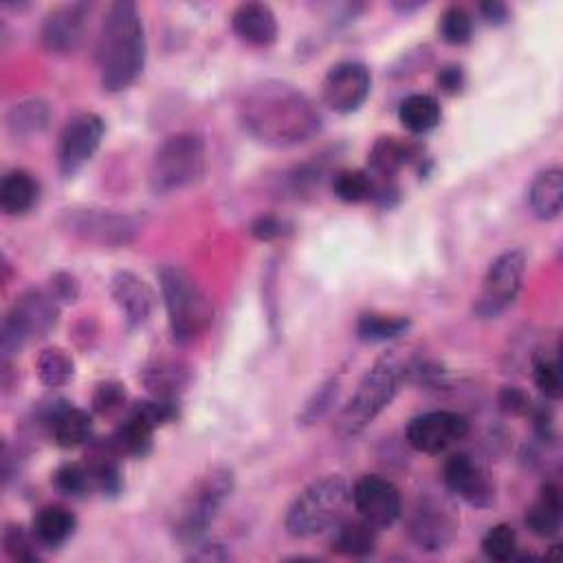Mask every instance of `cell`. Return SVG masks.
Listing matches in <instances>:
<instances>
[{"instance_id": "7c38bea8", "label": "cell", "mask_w": 563, "mask_h": 563, "mask_svg": "<svg viewBox=\"0 0 563 563\" xmlns=\"http://www.w3.org/2000/svg\"><path fill=\"white\" fill-rule=\"evenodd\" d=\"M106 125L95 112H77L69 119L58 144V168L62 179H73L99 151Z\"/></svg>"}, {"instance_id": "30bf717a", "label": "cell", "mask_w": 563, "mask_h": 563, "mask_svg": "<svg viewBox=\"0 0 563 563\" xmlns=\"http://www.w3.org/2000/svg\"><path fill=\"white\" fill-rule=\"evenodd\" d=\"M526 273V253L522 249H508L500 253L482 282V291L474 304V313L480 320H493L511 309L522 291Z\"/></svg>"}, {"instance_id": "5b68a950", "label": "cell", "mask_w": 563, "mask_h": 563, "mask_svg": "<svg viewBox=\"0 0 563 563\" xmlns=\"http://www.w3.org/2000/svg\"><path fill=\"white\" fill-rule=\"evenodd\" d=\"M350 502V487L344 476L331 474L311 482L289 506L285 528L296 539H309L339 524Z\"/></svg>"}, {"instance_id": "6da1fadb", "label": "cell", "mask_w": 563, "mask_h": 563, "mask_svg": "<svg viewBox=\"0 0 563 563\" xmlns=\"http://www.w3.org/2000/svg\"><path fill=\"white\" fill-rule=\"evenodd\" d=\"M242 130L266 148H296L322 132L324 117L298 86L282 80L253 84L238 104Z\"/></svg>"}, {"instance_id": "8d00e7d4", "label": "cell", "mask_w": 563, "mask_h": 563, "mask_svg": "<svg viewBox=\"0 0 563 563\" xmlns=\"http://www.w3.org/2000/svg\"><path fill=\"white\" fill-rule=\"evenodd\" d=\"M3 546H5V552L16 561H40L43 556L40 554L43 543L38 541L34 528L27 530L25 526H19V524H12L5 528Z\"/></svg>"}, {"instance_id": "52a82bcc", "label": "cell", "mask_w": 563, "mask_h": 563, "mask_svg": "<svg viewBox=\"0 0 563 563\" xmlns=\"http://www.w3.org/2000/svg\"><path fill=\"white\" fill-rule=\"evenodd\" d=\"M231 491H233V474L229 469L220 467L205 474L192 487V491L181 500L175 513V522H172L175 537L183 543H196L216 522Z\"/></svg>"}, {"instance_id": "d6a6232c", "label": "cell", "mask_w": 563, "mask_h": 563, "mask_svg": "<svg viewBox=\"0 0 563 563\" xmlns=\"http://www.w3.org/2000/svg\"><path fill=\"white\" fill-rule=\"evenodd\" d=\"M376 181L363 170H342L333 179V192L344 203H363L376 199Z\"/></svg>"}, {"instance_id": "1f68e13d", "label": "cell", "mask_w": 563, "mask_h": 563, "mask_svg": "<svg viewBox=\"0 0 563 563\" xmlns=\"http://www.w3.org/2000/svg\"><path fill=\"white\" fill-rule=\"evenodd\" d=\"M36 370H38V379L47 387H64L75 376V361L62 348H47L40 352Z\"/></svg>"}, {"instance_id": "7bdbcfd3", "label": "cell", "mask_w": 563, "mask_h": 563, "mask_svg": "<svg viewBox=\"0 0 563 563\" xmlns=\"http://www.w3.org/2000/svg\"><path fill=\"white\" fill-rule=\"evenodd\" d=\"M60 304H73L80 298V282L73 273L69 271H58L51 275L49 279V289H47Z\"/></svg>"}, {"instance_id": "44dd1931", "label": "cell", "mask_w": 563, "mask_h": 563, "mask_svg": "<svg viewBox=\"0 0 563 563\" xmlns=\"http://www.w3.org/2000/svg\"><path fill=\"white\" fill-rule=\"evenodd\" d=\"M561 519H563L561 489L554 482H546L539 489L537 500L526 511L524 522L532 535L541 539H550L561 530Z\"/></svg>"}, {"instance_id": "8992f818", "label": "cell", "mask_w": 563, "mask_h": 563, "mask_svg": "<svg viewBox=\"0 0 563 563\" xmlns=\"http://www.w3.org/2000/svg\"><path fill=\"white\" fill-rule=\"evenodd\" d=\"M205 168V139L196 132H179L168 136L157 148L148 170V185L153 194L166 196L201 181Z\"/></svg>"}, {"instance_id": "7a4b0ae2", "label": "cell", "mask_w": 563, "mask_h": 563, "mask_svg": "<svg viewBox=\"0 0 563 563\" xmlns=\"http://www.w3.org/2000/svg\"><path fill=\"white\" fill-rule=\"evenodd\" d=\"M146 29L132 0L108 5L97 36L95 60L101 88L119 93L132 86L146 69Z\"/></svg>"}, {"instance_id": "9c48e42d", "label": "cell", "mask_w": 563, "mask_h": 563, "mask_svg": "<svg viewBox=\"0 0 563 563\" xmlns=\"http://www.w3.org/2000/svg\"><path fill=\"white\" fill-rule=\"evenodd\" d=\"M60 227L99 249H121L136 240L144 231V218L136 214H123L117 209H97V207H69L60 216Z\"/></svg>"}, {"instance_id": "4fadbf2b", "label": "cell", "mask_w": 563, "mask_h": 563, "mask_svg": "<svg viewBox=\"0 0 563 563\" xmlns=\"http://www.w3.org/2000/svg\"><path fill=\"white\" fill-rule=\"evenodd\" d=\"M409 535L420 550L443 552L458 535V515L445 500L426 495L418 500L411 513Z\"/></svg>"}, {"instance_id": "f35d334b", "label": "cell", "mask_w": 563, "mask_h": 563, "mask_svg": "<svg viewBox=\"0 0 563 563\" xmlns=\"http://www.w3.org/2000/svg\"><path fill=\"white\" fill-rule=\"evenodd\" d=\"M328 159H331V157L324 155V157H318V159H313V161H309V164H302V166L294 168V170L287 175V179H285L287 190H289L291 194H296V196H302V194L315 190V188L322 183L324 175H326Z\"/></svg>"}, {"instance_id": "ba28073f", "label": "cell", "mask_w": 563, "mask_h": 563, "mask_svg": "<svg viewBox=\"0 0 563 563\" xmlns=\"http://www.w3.org/2000/svg\"><path fill=\"white\" fill-rule=\"evenodd\" d=\"M60 318V302L45 289L25 291L10 313L3 320L0 328V352H3V363H10L14 355H19L25 344L34 337H45L51 333Z\"/></svg>"}, {"instance_id": "484cf974", "label": "cell", "mask_w": 563, "mask_h": 563, "mask_svg": "<svg viewBox=\"0 0 563 563\" xmlns=\"http://www.w3.org/2000/svg\"><path fill=\"white\" fill-rule=\"evenodd\" d=\"M441 119H443V110H441L439 99L432 95H426V93L409 95L398 106V121L411 134L432 132L434 128H439Z\"/></svg>"}, {"instance_id": "4dcf8cb0", "label": "cell", "mask_w": 563, "mask_h": 563, "mask_svg": "<svg viewBox=\"0 0 563 563\" xmlns=\"http://www.w3.org/2000/svg\"><path fill=\"white\" fill-rule=\"evenodd\" d=\"M409 328H411V322L407 318L366 313L357 322V337L368 344H383V342L403 337Z\"/></svg>"}, {"instance_id": "e0dca14e", "label": "cell", "mask_w": 563, "mask_h": 563, "mask_svg": "<svg viewBox=\"0 0 563 563\" xmlns=\"http://www.w3.org/2000/svg\"><path fill=\"white\" fill-rule=\"evenodd\" d=\"M91 12V3H67L51 10L40 29L43 47L51 53H73L84 40Z\"/></svg>"}, {"instance_id": "ab89813d", "label": "cell", "mask_w": 563, "mask_h": 563, "mask_svg": "<svg viewBox=\"0 0 563 563\" xmlns=\"http://www.w3.org/2000/svg\"><path fill=\"white\" fill-rule=\"evenodd\" d=\"M337 396H339V379L333 376L315 390V394L309 398L298 420L302 426H313V422L322 420L333 409V405L337 403Z\"/></svg>"}, {"instance_id": "74e56055", "label": "cell", "mask_w": 563, "mask_h": 563, "mask_svg": "<svg viewBox=\"0 0 563 563\" xmlns=\"http://www.w3.org/2000/svg\"><path fill=\"white\" fill-rule=\"evenodd\" d=\"M482 552L491 561H511L517 552V532L508 524H498L482 537Z\"/></svg>"}, {"instance_id": "60d3db41", "label": "cell", "mask_w": 563, "mask_h": 563, "mask_svg": "<svg viewBox=\"0 0 563 563\" xmlns=\"http://www.w3.org/2000/svg\"><path fill=\"white\" fill-rule=\"evenodd\" d=\"M532 379L546 398H550V400L561 398L563 381H561V368H559L556 357H546V355L537 357L532 363Z\"/></svg>"}, {"instance_id": "7402d4cb", "label": "cell", "mask_w": 563, "mask_h": 563, "mask_svg": "<svg viewBox=\"0 0 563 563\" xmlns=\"http://www.w3.org/2000/svg\"><path fill=\"white\" fill-rule=\"evenodd\" d=\"M146 390L157 398H179L192 381L190 368L175 359H157L141 372Z\"/></svg>"}, {"instance_id": "3957f363", "label": "cell", "mask_w": 563, "mask_h": 563, "mask_svg": "<svg viewBox=\"0 0 563 563\" xmlns=\"http://www.w3.org/2000/svg\"><path fill=\"white\" fill-rule=\"evenodd\" d=\"M405 363L396 352H385L359 381L352 398L337 418V434L355 439L363 434L398 394L405 381Z\"/></svg>"}, {"instance_id": "f546056e", "label": "cell", "mask_w": 563, "mask_h": 563, "mask_svg": "<svg viewBox=\"0 0 563 563\" xmlns=\"http://www.w3.org/2000/svg\"><path fill=\"white\" fill-rule=\"evenodd\" d=\"M155 432L148 422H144L141 418L128 414L123 418L121 426L117 428V432L112 434V445L117 447V452L121 456H132V458H144L151 454L153 450V439Z\"/></svg>"}, {"instance_id": "d6986e66", "label": "cell", "mask_w": 563, "mask_h": 563, "mask_svg": "<svg viewBox=\"0 0 563 563\" xmlns=\"http://www.w3.org/2000/svg\"><path fill=\"white\" fill-rule=\"evenodd\" d=\"M43 426L62 450H75L93 436L91 414L69 405L67 400H56L47 407V411L43 414Z\"/></svg>"}, {"instance_id": "ffe728a7", "label": "cell", "mask_w": 563, "mask_h": 563, "mask_svg": "<svg viewBox=\"0 0 563 563\" xmlns=\"http://www.w3.org/2000/svg\"><path fill=\"white\" fill-rule=\"evenodd\" d=\"M231 29L251 47H271L279 34L277 19L264 3H244L236 8L231 14Z\"/></svg>"}, {"instance_id": "bcb514c9", "label": "cell", "mask_w": 563, "mask_h": 563, "mask_svg": "<svg viewBox=\"0 0 563 563\" xmlns=\"http://www.w3.org/2000/svg\"><path fill=\"white\" fill-rule=\"evenodd\" d=\"M436 82H439V86H441L443 93H447V95H458V93L465 88V84H467V75H465V69H463V67H458V64H447V67L441 69Z\"/></svg>"}, {"instance_id": "c3c4849f", "label": "cell", "mask_w": 563, "mask_h": 563, "mask_svg": "<svg viewBox=\"0 0 563 563\" xmlns=\"http://www.w3.org/2000/svg\"><path fill=\"white\" fill-rule=\"evenodd\" d=\"M532 420H535V434L539 436V441L552 443V441H554V426H552V414H550V409H546V407L535 409Z\"/></svg>"}, {"instance_id": "4316f807", "label": "cell", "mask_w": 563, "mask_h": 563, "mask_svg": "<svg viewBox=\"0 0 563 563\" xmlns=\"http://www.w3.org/2000/svg\"><path fill=\"white\" fill-rule=\"evenodd\" d=\"M77 530V517L64 506H45L34 517V532L43 548L64 546Z\"/></svg>"}, {"instance_id": "277c9868", "label": "cell", "mask_w": 563, "mask_h": 563, "mask_svg": "<svg viewBox=\"0 0 563 563\" xmlns=\"http://www.w3.org/2000/svg\"><path fill=\"white\" fill-rule=\"evenodd\" d=\"M159 285L175 342H196L214 322V304L209 296L185 268L177 264L161 266Z\"/></svg>"}, {"instance_id": "d590c367", "label": "cell", "mask_w": 563, "mask_h": 563, "mask_svg": "<svg viewBox=\"0 0 563 563\" xmlns=\"http://www.w3.org/2000/svg\"><path fill=\"white\" fill-rule=\"evenodd\" d=\"M439 32H441V38L447 45L463 47L474 36V19H471V14L465 8L452 5V8H447L443 12L441 23H439Z\"/></svg>"}, {"instance_id": "9a60e30c", "label": "cell", "mask_w": 563, "mask_h": 563, "mask_svg": "<svg viewBox=\"0 0 563 563\" xmlns=\"http://www.w3.org/2000/svg\"><path fill=\"white\" fill-rule=\"evenodd\" d=\"M372 77L361 62H339L335 64L322 84L324 104L337 115L357 112L370 97Z\"/></svg>"}, {"instance_id": "836d02e7", "label": "cell", "mask_w": 563, "mask_h": 563, "mask_svg": "<svg viewBox=\"0 0 563 563\" xmlns=\"http://www.w3.org/2000/svg\"><path fill=\"white\" fill-rule=\"evenodd\" d=\"M51 482L67 498H86L91 491H95L88 465H80V463L60 465Z\"/></svg>"}, {"instance_id": "5bb4252c", "label": "cell", "mask_w": 563, "mask_h": 563, "mask_svg": "<svg viewBox=\"0 0 563 563\" xmlns=\"http://www.w3.org/2000/svg\"><path fill=\"white\" fill-rule=\"evenodd\" d=\"M352 504L363 522L376 530L392 528L403 513V498L394 482L381 476H363L352 487Z\"/></svg>"}, {"instance_id": "2e32d148", "label": "cell", "mask_w": 563, "mask_h": 563, "mask_svg": "<svg viewBox=\"0 0 563 563\" xmlns=\"http://www.w3.org/2000/svg\"><path fill=\"white\" fill-rule=\"evenodd\" d=\"M445 487L476 508H489L495 502V482L487 469L469 454H454L443 467Z\"/></svg>"}, {"instance_id": "cb8c5ba5", "label": "cell", "mask_w": 563, "mask_h": 563, "mask_svg": "<svg viewBox=\"0 0 563 563\" xmlns=\"http://www.w3.org/2000/svg\"><path fill=\"white\" fill-rule=\"evenodd\" d=\"M420 148L409 144V141L396 136H381L370 151V168L374 175L392 181L405 166L418 161Z\"/></svg>"}, {"instance_id": "d4e9b609", "label": "cell", "mask_w": 563, "mask_h": 563, "mask_svg": "<svg viewBox=\"0 0 563 563\" xmlns=\"http://www.w3.org/2000/svg\"><path fill=\"white\" fill-rule=\"evenodd\" d=\"M528 205L535 218L554 220L563 209V172L548 168L539 172L528 188Z\"/></svg>"}, {"instance_id": "ac0fdd59", "label": "cell", "mask_w": 563, "mask_h": 563, "mask_svg": "<svg viewBox=\"0 0 563 563\" xmlns=\"http://www.w3.org/2000/svg\"><path fill=\"white\" fill-rule=\"evenodd\" d=\"M110 296L123 313L128 331L144 326L155 311V291L132 271H117L112 275Z\"/></svg>"}, {"instance_id": "f907efd6", "label": "cell", "mask_w": 563, "mask_h": 563, "mask_svg": "<svg viewBox=\"0 0 563 563\" xmlns=\"http://www.w3.org/2000/svg\"><path fill=\"white\" fill-rule=\"evenodd\" d=\"M422 8H426V3H420V0H416V3H407V0H405V3H403V0H398V3H392V10L403 14V16H409V14H414Z\"/></svg>"}, {"instance_id": "681fc988", "label": "cell", "mask_w": 563, "mask_h": 563, "mask_svg": "<svg viewBox=\"0 0 563 563\" xmlns=\"http://www.w3.org/2000/svg\"><path fill=\"white\" fill-rule=\"evenodd\" d=\"M194 561H227L231 559V552L223 543H205L196 546V550L190 554Z\"/></svg>"}, {"instance_id": "b9f144b4", "label": "cell", "mask_w": 563, "mask_h": 563, "mask_svg": "<svg viewBox=\"0 0 563 563\" xmlns=\"http://www.w3.org/2000/svg\"><path fill=\"white\" fill-rule=\"evenodd\" d=\"M125 405V390L117 381H101L93 392V411L108 416Z\"/></svg>"}, {"instance_id": "ee69618b", "label": "cell", "mask_w": 563, "mask_h": 563, "mask_svg": "<svg viewBox=\"0 0 563 563\" xmlns=\"http://www.w3.org/2000/svg\"><path fill=\"white\" fill-rule=\"evenodd\" d=\"M291 231V225L277 216H260L251 225V236L260 242H271Z\"/></svg>"}, {"instance_id": "83f0119b", "label": "cell", "mask_w": 563, "mask_h": 563, "mask_svg": "<svg viewBox=\"0 0 563 563\" xmlns=\"http://www.w3.org/2000/svg\"><path fill=\"white\" fill-rule=\"evenodd\" d=\"M335 535L331 539V546L337 554L344 556H368L376 550V528L368 522L348 519L344 524H335Z\"/></svg>"}, {"instance_id": "8fae6325", "label": "cell", "mask_w": 563, "mask_h": 563, "mask_svg": "<svg viewBox=\"0 0 563 563\" xmlns=\"http://www.w3.org/2000/svg\"><path fill=\"white\" fill-rule=\"evenodd\" d=\"M469 420L458 411H428L409 420L405 439L420 454H443L469 436Z\"/></svg>"}, {"instance_id": "7dc6e473", "label": "cell", "mask_w": 563, "mask_h": 563, "mask_svg": "<svg viewBox=\"0 0 563 563\" xmlns=\"http://www.w3.org/2000/svg\"><path fill=\"white\" fill-rule=\"evenodd\" d=\"M480 16L493 25V27H500V25H506L511 21V14H508V8L504 3H500V0H489V3H480Z\"/></svg>"}, {"instance_id": "f6af8a7d", "label": "cell", "mask_w": 563, "mask_h": 563, "mask_svg": "<svg viewBox=\"0 0 563 563\" xmlns=\"http://www.w3.org/2000/svg\"><path fill=\"white\" fill-rule=\"evenodd\" d=\"M498 403H500V409L504 414H511V416H524L528 414L532 407H530V398L526 392H522L519 387H504L498 396Z\"/></svg>"}, {"instance_id": "e575fe53", "label": "cell", "mask_w": 563, "mask_h": 563, "mask_svg": "<svg viewBox=\"0 0 563 563\" xmlns=\"http://www.w3.org/2000/svg\"><path fill=\"white\" fill-rule=\"evenodd\" d=\"M128 414L148 422L153 430H159V428L168 426V422H175L179 418V403H177V398H157L155 396L151 400L134 403L128 409Z\"/></svg>"}, {"instance_id": "f1b7e54d", "label": "cell", "mask_w": 563, "mask_h": 563, "mask_svg": "<svg viewBox=\"0 0 563 563\" xmlns=\"http://www.w3.org/2000/svg\"><path fill=\"white\" fill-rule=\"evenodd\" d=\"M51 108L45 99H25L8 112V130L16 139H29L49 128Z\"/></svg>"}, {"instance_id": "603a6c76", "label": "cell", "mask_w": 563, "mask_h": 563, "mask_svg": "<svg viewBox=\"0 0 563 563\" xmlns=\"http://www.w3.org/2000/svg\"><path fill=\"white\" fill-rule=\"evenodd\" d=\"M40 201V183L27 170H12L0 183V209L8 216H23Z\"/></svg>"}]
</instances>
